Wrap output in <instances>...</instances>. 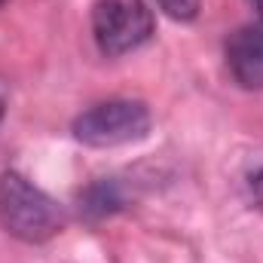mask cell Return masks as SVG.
<instances>
[{"label": "cell", "instance_id": "6da1fadb", "mask_svg": "<svg viewBox=\"0 0 263 263\" xmlns=\"http://www.w3.org/2000/svg\"><path fill=\"white\" fill-rule=\"evenodd\" d=\"M0 220L3 230L22 242H46L62 230L65 214L55 199L46 196L40 187H34L28 178H22L18 172H3Z\"/></svg>", "mask_w": 263, "mask_h": 263}, {"label": "cell", "instance_id": "7a4b0ae2", "mask_svg": "<svg viewBox=\"0 0 263 263\" xmlns=\"http://www.w3.org/2000/svg\"><path fill=\"white\" fill-rule=\"evenodd\" d=\"M150 132V110L141 101L114 98L83 110L73 120V138L86 147H120Z\"/></svg>", "mask_w": 263, "mask_h": 263}, {"label": "cell", "instance_id": "3957f363", "mask_svg": "<svg viewBox=\"0 0 263 263\" xmlns=\"http://www.w3.org/2000/svg\"><path fill=\"white\" fill-rule=\"evenodd\" d=\"M92 34L107 59L144 46L153 34V12L141 0H98L92 6Z\"/></svg>", "mask_w": 263, "mask_h": 263}, {"label": "cell", "instance_id": "277c9868", "mask_svg": "<svg viewBox=\"0 0 263 263\" xmlns=\"http://www.w3.org/2000/svg\"><path fill=\"white\" fill-rule=\"evenodd\" d=\"M227 67L242 89H263V22L239 28L227 40Z\"/></svg>", "mask_w": 263, "mask_h": 263}, {"label": "cell", "instance_id": "5b68a950", "mask_svg": "<svg viewBox=\"0 0 263 263\" xmlns=\"http://www.w3.org/2000/svg\"><path fill=\"white\" fill-rule=\"evenodd\" d=\"M80 202H83L80 208H83L89 217H107V214H114V211L123 208V193H120L117 181L101 178V181L89 184V187L80 193Z\"/></svg>", "mask_w": 263, "mask_h": 263}, {"label": "cell", "instance_id": "8992f818", "mask_svg": "<svg viewBox=\"0 0 263 263\" xmlns=\"http://www.w3.org/2000/svg\"><path fill=\"white\" fill-rule=\"evenodd\" d=\"M156 3L175 22H193L199 15V6H202V0H156Z\"/></svg>", "mask_w": 263, "mask_h": 263}, {"label": "cell", "instance_id": "52a82bcc", "mask_svg": "<svg viewBox=\"0 0 263 263\" xmlns=\"http://www.w3.org/2000/svg\"><path fill=\"white\" fill-rule=\"evenodd\" d=\"M248 6H251V9L257 12V18L263 22V0H248Z\"/></svg>", "mask_w": 263, "mask_h": 263}, {"label": "cell", "instance_id": "ba28073f", "mask_svg": "<svg viewBox=\"0 0 263 263\" xmlns=\"http://www.w3.org/2000/svg\"><path fill=\"white\" fill-rule=\"evenodd\" d=\"M3 3H6V0H0V6H3Z\"/></svg>", "mask_w": 263, "mask_h": 263}]
</instances>
